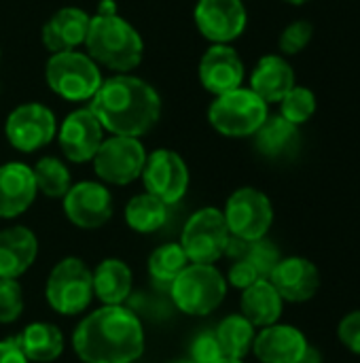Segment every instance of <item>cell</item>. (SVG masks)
<instances>
[{
	"mask_svg": "<svg viewBox=\"0 0 360 363\" xmlns=\"http://www.w3.org/2000/svg\"><path fill=\"white\" fill-rule=\"evenodd\" d=\"M280 115L295 123L297 128L303 125L306 121H310L316 113V94L306 87V85H295L280 102Z\"/></svg>",
	"mask_w": 360,
	"mask_h": 363,
	"instance_id": "cell-31",
	"label": "cell"
},
{
	"mask_svg": "<svg viewBox=\"0 0 360 363\" xmlns=\"http://www.w3.org/2000/svg\"><path fill=\"white\" fill-rule=\"evenodd\" d=\"M199 83L206 91L223 96L242 87L244 62L231 45H212L199 60Z\"/></svg>",
	"mask_w": 360,
	"mask_h": 363,
	"instance_id": "cell-16",
	"label": "cell"
},
{
	"mask_svg": "<svg viewBox=\"0 0 360 363\" xmlns=\"http://www.w3.org/2000/svg\"><path fill=\"white\" fill-rule=\"evenodd\" d=\"M174 363H195V362H191V359H180V362H174Z\"/></svg>",
	"mask_w": 360,
	"mask_h": 363,
	"instance_id": "cell-42",
	"label": "cell"
},
{
	"mask_svg": "<svg viewBox=\"0 0 360 363\" xmlns=\"http://www.w3.org/2000/svg\"><path fill=\"white\" fill-rule=\"evenodd\" d=\"M36 198V181L30 166L11 162L0 166V217L13 219L30 208Z\"/></svg>",
	"mask_w": 360,
	"mask_h": 363,
	"instance_id": "cell-20",
	"label": "cell"
},
{
	"mask_svg": "<svg viewBox=\"0 0 360 363\" xmlns=\"http://www.w3.org/2000/svg\"><path fill=\"white\" fill-rule=\"evenodd\" d=\"M282 300L286 302H308L316 296L320 287L318 268L306 257H284L272 270L267 279Z\"/></svg>",
	"mask_w": 360,
	"mask_h": 363,
	"instance_id": "cell-17",
	"label": "cell"
},
{
	"mask_svg": "<svg viewBox=\"0 0 360 363\" xmlns=\"http://www.w3.org/2000/svg\"><path fill=\"white\" fill-rule=\"evenodd\" d=\"M259 272L255 270L252 264H248L246 259H238L231 270H229V283L238 289H248L250 285H255L259 281Z\"/></svg>",
	"mask_w": 360,
	"mask_h": 363,
	"instance_id": "cell-37",
	"label": "cell"
},
{
	"mask_svg": "<svg viewBox=\"0 0 360 363\" xmlns=\"http://www.w3.org/2000/svg\"><path fill=\"white\" fill-rule=\"evenodd\" d=\"M89 108L110 134L140 138L159 121L161 98L146 81L132 74H117L102 81L89 100Z\"/></svg>",
	"mask_w": 360,
	"mask_h": 363,
	"instance_id": "cell-1",
	"label": "cell"
},
{
	"mask_svg": "<svg viewBox=\"0 0 360 363\" xmlns=\"http://www.w3.org/2000/svg\"><path fill=\"white\" fill-rule=\"evenodd\" d=\"M229 238L231 234H229L223 211L208 206V208L197 211L187 221L182 230L180 247L193 264L212 266L221 255H225Z\"/></svg>",
	"mask_w": 360,
	"mask_h": 363,
	"instance_id": "cell-8",
	"label": "cell"
},
{
	"mask_svg": "<svg viewBox=\"0 0 360 363\" xmlns=\"http://www.w3.org/2000/svg\"><path fill=\"white\" fill-rule=\"evenodd\" d=\"M91 17L79 6H64L55 11L42 26V43L51 53L76 51L85 45Z\"/></svg>",
	"mask_w": 360,
	"mask_h": 363,
	"instance_id": "cell-19",
	"label": "cell"
},
{
	"mask_svg": "<svg viewBox=\"0 0 360 363\" xmlns=\"http://www.w3.org/2000/svg\"><path fill=\"white\" fill-rule=\"evenodd\" d=\"M36 189H40L49 198H64L70 189V172L64 162L57 157H42L32 168Z\"/></svg>",
	"mask_w": 360,
	"mask_h": 363,
	"instance_id": "cell-30",
	"label": "cell"
},
{
	"mask_svg": "<svg viewBox=\"0 0 360 363\" xmlns=\"http://www.w3.org/2000/svg\"><path fill=\"white\" fill-rule=\"evenodd\" d=\"M170 289L174 304L182 313L204 317L223 304L227 283L214 266L191 264L176 277Z\"/></svg>",
	"mask_w": 360,
	"mask_h": 363,
	"instance_id": "cell-6",
	"label": "cell"
},
{
	"mask_svg": "<svg viewBox=\"0 0 360 363\" xmlns=\"http://www.w3.org/2000/svg\"><path fill=\"white\" fill-rule=\"evenodd\" d=\"M282 298L267 279H259L242 294V317L255 328H269L282 315Z\"/></svg>",
	"mask_w": 360,
	"mask_h": 363,
	"instance_id": "cell-23",
	"label": "cell"
},
{
	"mask_svg": "<svg viewBox=\"0 0 360 363\" xmlns=\"http://www.w3.org/2000/svg\"><path fill=\"white\" fill-rule=\"evenodd\" d=\"M312 36H314V26H312L308 19H297V21L289 23V26L282 30L280 40H278L280 51H282L284 55L301 53V51L310 45Z\"/></svg>",
	"mask_w": 360,
	"mask_h": 363,
	"instance_id": "cell-33",
	"label": "cell"
},
{
	"mask_svg": "<svg viewBox=\"0 0 360 363\" xmlns=\"http://www.w3.org/2000/svg\"><path fill=\"white\" fill-rule=\"evenodd\" d=\"M269 104H265L250 87H238L216 100L208 108V119L212 128L229 138L255 136V132L267 119Z\"/></svg>",
	"mask_w": 360,
	"mask_h": 363,
	"instance_id": "cell-5",
	"label": "cell"
},
{
	"mask_svg": "<svg viewBox=\"0 0 360 363\" xmlns=\"http://www.w3.org/2000/svg\"><path fill=\"white\" fill-rule=\"evenodd\" d=\"M38 240L28 228H8L0 232V279H17L36 259Z\"/></svg>",
	"mask_w": 360,
	"mask_h": 363,
	"instance_id": "cell-22",
	"label": "cell"
},
{
	"mask_svg": "<svg viewBox=\"0 0 360 363\" xmlns=\"http://www.w3.org/2000/svg\"><path fill=\"white\" fill-rule=\"evenodd\" d=\"M0 363H28L25 355L21 353L17 340L0 342Z\"/></svg>",
	"mask_w": 360,
	"mask_h": 363,
	"instance_id": "cell-38",
	"label": "cell"
},
{
	"mask_svg": "<svg viewBox=\"0 0 360 363\" xmlns=\"http://www.w3.org/2000/svg\"><path fill=\"white\" fill-rule=\"evenodd\" d=\"M299 128L286 121L282 115H267L263 125L255 132L257 151L265 157L280 160L297 151L299 147Z\"/></svg>",
	"mask_w": 360,
	"mask_h": 363,
	"instance_id": "cell-24",
	"label": "cell"
},
{
	"mask_svg": "<svg viewBox=\"0 0 360 363\" xmlns=\"http://www.w3.org/2000/svg\"><path fill=\"white\" fill-rule=\"evenodd\" d=\"M132 291V272L121 259H104L93 272V294L106 306H121Z\"/></svg>",
	"mask_w": 360,
	"mask_h": 363,
	"instance_id": "cell-25",
	"label": "cell"
},
{
	"mask_svg": "<svg viewBox=\"0 0 360 363\" xmlns=\"http://www.w3.org/2000/svg\"><path fill=\"white\" fill-rule=\"evenodd\" d=\"M17 345L28 362L47 363L62 355L64 336L51 323H32L21 332V336L17 338Z\"/></svg>",
	"mask_w": 360,
	"mask_h": 363,
	"instance_id": "cell-26",
	"label": "cell"
},
{
	"mask_svg": "<svg viewBox=\"0 0 360 363\" xmlns=\"http://www.w3.org/2000/svg\"><path fill=\"white\" fill-rule=\"evenodd\" d=\"M310 345L293 325H269L255 336L252 351L261 363H301Z\"/></svg>",
	"mask_w": 360,
	"mask_h": 363,
	"instance_id": "cell-18",
	"label": "cell"
},
{
	"mask_svg": "<svg viewBox=\"0 0 360 363\" xmlns=\"http://www.w3.org/2000/svg\"><path fill=\"white\" fill-rule=\"evenodd\" d=\"M219 363H242V359H221Z\"/></svg>",
	"mask_w": 360,
	"mask_h": 363,
	"instance_id": "cell-41",
	"label": "cell"
},
{
	"mask_svg": "<svg viewBox=\"0 0 360 363\" xmlns=\"http://www.w3.org/2000/svg\"><path fill=\"white\" fill-rule=\"evenodd\" d=\"M87 55L98 64L127 74L140 66L144 43L138 30L119 13H95L85 38Z\"/></svg>",
	"mask_w": 360,
	"mask_h": 363,
	"instance_id": "cell-3",
	"label": "cell"
},
{
	"mask_svg": "<svg viewBox=\"0 0 360 363\" xmlns=\"http://www.w3.org/2000/svg\"><path fill=\"white\" fill-rule=\"evenodd\" d=\"M242 259H246L248 264H252L261 279H269L272 270L278 266V262H280L282 257H280V251L274 247V242L261 238V240L248 242V247H246Z\"/></svg>",
	"mask_w": 360,
	"mask_h": 363,
	"instance_id": "cell-32",
	"label": "cell"
},
{
	"mask_svg": "<svg viewBox=\"0 0 360 363\" xmlns=\"http://www.w3.org/2000/svg\"><path fill=\"white\" fill-rule=\"evenodd\" d=\"M45 294L59 315H79L91 302L93 274L79 257H66L51 270Z\"/></svg>",
	"mask_w": 360,
	"mask_h": 363,
	"instance_id": "cell-7",
	"label": "cell"
},
{
	"mask_svg": "<svg viewBox=\"0 0 360 363\" xmlns=\"http://www.w3.org/2000/svg\"><path fill=\"white\" fill-rule=\"evenodd\" d=\"M214 336L221 345L225 359H242L252 351V342L257 334H255V325L248 319H244L242 315H231L219 323Z\"/></svg>",
	"mask_w": 360,
	"mask_h": 363,
	"instance_id": "cell-27",
	"label": "cell"
},
{
	"mask_svg": "<svg viewBox=\"0 0 360 363\" xmlns=\"http://www.w3.org/2000/svg\"><path fill=\"white\" fill-rule=\"evenodd\" d=\"M102 140L104 128L89 106L72 111L59 128V147L64 155L74 164L93 160Z\"/></svg>",
	"mask_w": 360,
	"mask_h": 363,
	"instance_id": "cell-14",
	"label": "cell"
},
{
	"mask_svg": "<svg viewBox=\"0 0 360 363\" xmlns=\"http://www.w3.org/2000/svg\"><path fill=\"white\" fill-rule=\"evenodd\" d=\"M284 2H289V4H295V6H299V4H306V2H312V0H284Z\"/></svg>",
	"mask_w": 360,
	"mask_h": 363,
	"instance_id": "cell-40",
	"label": "cell"
},
{
	"mask_svg": "<svg viewBox=\"0 0 360 363\" xmlns=\"http://www.w3.org/2000/svg\"><path fill=\"white\" fill-rule=\"evenodd\" d=\"M295 85L297 83H295L293 66L282 55H276V53L263 55L250 74V89L265 104L280 102Z\"/></svg>",
	"mask_w": 360,
	"mask_h": 363,
	"instance_id": "cell-21",
	"label": "cell"
},
{
	"mask_svg": "<svg viewBox=\"0 0 360 363\" xmlns=\"http://www.w3.org/2000/svg\"><path fill=\"white\" fill-rule=\"evenodd\" d=\"M45 79L49 89L68 102L91 100L102 85L100 66L81 51L51 53L45 68Z\"/></svg>",
	"mask_w": 360,
	"mask_h": 363,
	"instance_id": "cell-4",
	"label": "cell"
},
{
	"mask_svg": "<svg viewBox=\"0 0 360 363\" xmlns=\"http://www.w3.org/2000/svg\"><path fill=\"white\" fill-rule=\"evenodd\" d=\"M223 357L221 345L212 332H202L191 345V362L195 363H219Z\"/></svg>",
	"mask_w": 360,
	"mask_h": 363,
	"instance_id": "cell-35",
	"label": "cell"
},
{
	"mask_svg": "<svg viewBox=\"0 0 360 363\" xmlns=\"http://www.w3.org/2000/svg\"><path fill=\"white\" fill-rule=\"evenodd\" d=\"M189 266V257L185 255L180 245H163L159 249L153 251V255L149 257V272L151 279L157 285L163 287H172V283L176 281V277Z\"/></svg>",
	"mask_w": 360,
	"mask_h": 363,
	"instance_id": "cell-29",
	"label": "cell"
},
{
	"mask_svg": "<svg viewBox=\"0 0 360 363\" xmlns=\"http://www.w3.org/2000/svg\"><path fill=\"white\" fill-rule=\"evenodd\" d=\"M323 359H320V353L318 351H314L312 347L308 349V353H306V357L301 359V363H320Z\"/></svg>",
	"mask_w": 360,
	"mask_h": 363,
	"instance_id": "cell-39",
	"label": "cell"
},
{
	"mask_svg": "<svg viewBox=\"0 0 360 363\" xmlns=\"http://www.w3.org/2000/svg\"><path fill=\"white\" fill-rule=\"evenodd\" d=\"M23 311L21 285L15 279H0V323H13Z\"/></svg>",
	"mask_w": 360,
	"mask_h": 363,
	"instance_id": "cell-34",
	"label": "cell"
},
{
	"mask_svg": "<svg viewBox=\"0 0 360 363\" xmlns=\"http://www.w3.org/2000/svg\"><path fill=\"white\" fill-rule=\"evenodd\" d=\"M146 164L144 147L132 136H110L102 140L93 155V168L100 179L112 185H127L136 181Z\"/></svg>",
	"mask_w": 360,
	"mask_h": 363,
	"instance_id": "cell-10",
	"label": "cell"
},
{
	"mask_svg": "<svg viewBox=\"0 0 360 363\" xmlns=\"http://www.w3.org/2000/svg\"><path fill=\"white\" fill-rule=\"evenodd\" d=\"M4 132L8 143L17 151L32 153L47 147L53 140L57 132V121L55 115L45 104L28 102L11 111V115L6 117Z\"/></svg>",
	"mask_w": 360,
	"mask_h": 363,
	"instance_id": "cell-11",
	"label": "cell"
},
{
	"mask_svg": "<svg viewBox=\"0 0 360 363\" xmlns=\"http://www.w3.org/2000/svg\"><path fill=\"white\" fill-rule=\"evenodd\" d=\"M223 215L229 234L248 242L265 238L274 223V206L269 198L255 187H242L233 191Z\"/></svg>",
	"mask_w": 360,
	"mask_h": 363,
	"instance_id": "cell-9",
	"label": "cell"
},
{
	"mask_svg": "<svg viewBox=\"0 0 360 363\" xmlns=\"http://www.w3.org/2000/svg\"><path fill=\"white\" fill-rule=\"evenodd\" d=\"M142 179L146 194L159 198L163 204H176L187 194L189 168L178 153L170 149H157L146 155Z\"/></svg>",
	"mask_w": 360,
	"mask_h": 363,
	"instance_id": "cell-12",
	"label": "cell"
},
{
	"mask_svg": "<svg viewBox=\"0 0 360 363\" xmlns=\"http://www.w3.org/2000/svg\"><path fill=\"white\" fill-rule=\"evenodd\" d=\"M72 345L85 363H132L144 351V332L132 311L104 306L81 321Z\"/></svg>",
	"mask_w": 360,
	"mask_h": 363,
	"instance_id": "cell-2",
	"label": "cell"
},
{
	"mask_svg": "<svg viewBox=\"0 0 360 363\" xmlns=\"http://www.w3.org/2000/svg\"><path fill=\"white\" fill-rule=\"evenodd\" d=\"M337 336L342 340V345L360 355V311H354L350 315H346L342 321H339V328H337Z\"/></svg>",
	"mask_w": 360,
	"mask_h": 363,
	"instance_id": "cell-36",
	"label": "cell"
},
{
	"mask_svg": "<svg viewBox=\"0 0 360 363\" xmlns=\"http://www.w3.org/2000/svg\"><path fill=\"white\" fill-rule=\"evenodd\" d=\"M66 217L83 230H95L112 217L110 191L100 183H79L64 196Z\"/></svg>",
	"mask_w": 360,
	"mask_h": 363,
	"instance_id": "cell-15",
	"label": "cell"
},
{
	"mask_svg": "<svg viewBox=\"0 0 360 363\" xmlns=\"http://www.w3.org/2000/svg\"><path fill=\"white\" fill-rule=\"evenodd\" d=\"M168 204H163L159 198L151 196V194H142L129 200L127 208H125V219L129 223L132 230L140 232V234H151L157 232L166 219H168Z\"/></svg>",
	"mask_w": 360,
	"mask_h": 363,
	"instance_id": "cell-28",
	"label": "cell"
},
{
	"mask_svg": "<svg viewBox=\"0 0 360 363\" xmlns=\"http://www.w3.org/2000/svg\"><path fill=\"white\" fill-rule=\"evenodd\" d=\"M248 15L242 0H197L195 26L214 45H229L246 30Z\"/></svg>",
	"mask_w": 360,
	"mask_h": 363,
	"instance_id": "cell-13",
	"label": "cell"
}]
</instances>
